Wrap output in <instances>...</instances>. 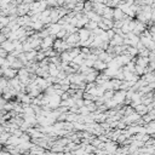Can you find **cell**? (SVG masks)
<instances>
[{"label": "cell", "instance_id": "obj_1", "mask_svg": "<svg viewBox=\"0 0 155 155\" xmlns=\"http://www.w3.org/2000/svg\"><path fill=\"white\" fill-rule=\"evenodd\" d=\"M114 18L116 21H122L125 18V12H124L121 9H115L114 10Z\"/></svg>", "mask_w": 155, "mask_h": 155}, {"label": "cell", "instance_id": "obj_2", "mask_svg": "<svg viewBox=\"0 0 155 155\" xmlns=\"http://www.w3.org/2000/svg\"><path fill=\"white\" fill-rule=\"evenodd\" d=\"M78 34H79V36H80V39H81V41H85V40L89 38L90 32H89L87 29H80L79 32H78Z\"/></svg>", "mask_w": 155, "mask_h": 155}, {"label": "cell", "instance_id": "obj_3", "mask_svg": "<svg viewBox=\"0 0 155 155\" xmlns=\"http://www.w3.org/2000/svg\"><path fill=\"white\" fill-rule=\"evenodd\" d=\"M103 17H104L106 19H110L111 17H114V10H111L110 7L107 6L104 14H103Z\"/></svg>", "mask_w": 155, "mask_h": 155}, {"label": "cell", "instance_id": "obj_4", "mask_svg": "<svg viewBox=\"0 0 155 155\" xmlns=\"http://www.w3.org/2000/svg\"><path fill=\"white\" fill-rule=\"evenodd\" d=\"M125 96H126V94H125L124 91H121V92H118V94L114 96V98H113V99H114V101L116 102V104H118V103L122 102V99H124V97H125Z\"/></svg>", "mask_w": 155, "mask_h": 155}, {"label": "cell", "instance_id": "obj_5", "mask_svg": "<svg viewBox=\"0 0 155 155\" xmlns=\"http://www.w3.org/2000/svg\"><path fill=\"white\" fill-rule=\"evenodd\" d=\"M3 49L6 50V51H14L15 50V44L10 43V40L5 41V43H3Z\"/></svg>", "mask_w": 155, "mask_h": 155}, {"label": "cell", "instance_id": "obj_6", "mask_svg": "<svg viewBox=\"0 0 155 155\" xmlns=\"http://www.w3.org/2000/svg\"><path fill=\"white\" fill-rule=\"evenodd\" d=\"M94 66H95V68L98 69V70H102V69H104V68L107 67L106 62H103V61H97V62H95Z\"/></svg>", "mask_w": 155, "mask_h": 155}, {"label": "cell", "instance_id": "obj_7", "mask_svg": "<svg viewBox=\"0 0 155 155\" xmlns=\"http://www.w3.org/2000/svg\"><path fill=\"white\" fill-rule=\"evenodd\" d=\"M3 71L5 73V75L6 76H10V78H14L15 75H16V70L15 69H3Z\"/></svg>", "mask_w": 155, "mask_h": 155}, {"label": "cell", "instance_id": "obj_8", "mask_svg": "<svg viewBox=\"0 0 155 155\" xmlns=\"http://www.w3.org/2000/svg\"><path fill=\"white\" fill-rule=\"evenodd\" d=\"M121 43H122V40H121V36L119 35H115L111 40V45H120Z\"/></svg>", "mask_w": 155, "mask_h": 155}, {"label": "cell", "instance_id": "obj_9", "mask_svg": "<svg viewBox=\"0 0 155 155\" xmlns=\"http://www.w3.org/2000/svg\"><path fill=\"white\" fill-rule=\"evenodd\" d=\"M52 45V39H51L50 36H46L44 39V43H43V47H47V46H51Z\"/></svg>", "mask_w": 155, "mask_h": 155}, {"label": "cell", "instance_id": "obj_10", "mask_svg": "<svg viewBox=\"0 0 155 155\" xmlns=\"http://www.w3.org/2000/svg\"><path fill=\"white\" fill-rule=\"evenodd\" d=\"M136 109L141 113V114H144V113H147V108H144V106H137Z\"/></svg>", "mask_w": 155, "mask_h": 155}]
</instances>
